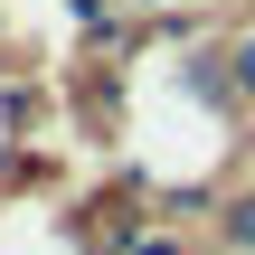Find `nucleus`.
<instances>
[{
	"instance_id": "f03ea898",
	"label": "nucleus",
	"mask_w": 255,
	"mask_h": 255,
	"mask_svg": "<svg viewBox=\"0 0 255 255\" xmlns=\"http://www.w3.org/2000/svg\"><path fill=\"white\" fill-rule=\"evenodd\" d=\"M227 76H237V104H255V38L227 47Z\"/></svg>"
},
{
	"instance_id": "f257e3e1",
	"label": "nucleus",
	"mask_w": 255,
	"mask_h": 255,
	"mask_svg": "<svg viewBox=\"0 0 255 255\" xmlns=\"http://www.w3.org/2000/svg\"><path fill=\"white\" fill-rule=\"evenodd\" d=\"M218 237H227V246H246V255H255V189H246V199H237V208H227V218H218Z\"/></svg>"
}]
</instances>
